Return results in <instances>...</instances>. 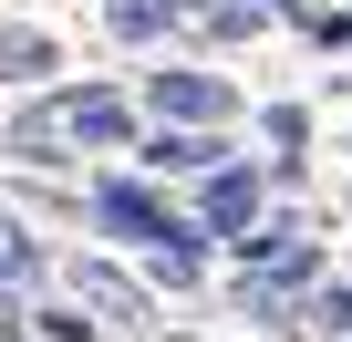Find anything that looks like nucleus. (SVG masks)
<instances>
[{"label":"nucleus","mask_w":352,"mask_h":342,"mask_svg":"<svg viewBox=\"0 0 352 342\" xmlns=\"http://www.w3.org/2000/svg\"><path fill=\"white\" fill-rule=\"evenodd\" d=\"M52 104H63V135H73V145H94V156H135V145H145L135 104H124V94H104V83H73V94H52Z\"/></svg>","instance_id":"f257e3e1"},{"label":"nucleus","mask_w":352,"mask_h":342,"mask_svg":"<svg viewBox=\"0 0 352 342\" xmlns=\"http://www.w3.org/2000/svg\"><path fill=\"white\" fill-rule=\"evenodd\" d=\"M208 249H218V228H208L197 208H176V218L145 239V280H155V290H197V280H208Z\"/></svg>","instance_id":"f03ea898"},{"label":"nucleus","mask_w":352,"mask_h":342,"mask_svg":"<svg viewBox=\"0 0 352 342\" xmlns=\"http://www.w3.org/2000/svg\"><path fill=\"white\" fill-rule=\"evenodd\" d=\"M83 218H94V228H114V239H135V249H145V239H155V228H166V218H176V208H166V197H155V187H145V177H94V197H83Z\"/></svg>","instance_id":"7ed1b4c3"},{"label":"nucleus","mask_w":352,"mask_h":342,"mask_svg":"<svg viewBox=\"0 0 352 342\" xmlns=\"http://www.w3.org/2000/svg\"><path fill=\"white\" fill-rule=\"evenodd\" d=\"M145 177H208V166H228V125H155L135 145Z\"/></svg>","instance_id":"20e7f679"},{"label":"nucleus","mask_w":352,"mask_h":342,"mask_svg":"<svg viewBox=\"0 0 352 342\" xmlns=\"http://www.w3.org/2000/svg\"><path fill=\"white\" fill-rule=\"evenodd\" d=\"M155 125H228V83L218 73H145Z\"/></svg>","instance_id":"39448f33"},{"label":"nucleus","mask_w":352,"mask_h":342,"mask_svg":"<svg viewBox=\"0 0 352 342\" xmlns=\"http://www.w3.org/2000/svg\"><path fill=\"white\" fill-rule=\"evenodd\" d=\"M197 218H208L218 239H239V228L259 218V177H249L239 156H228V166H208V187H197Z\"/></svg>","instance_id":"423d86ee"},{"label":"nucleus","mask_w":352,"mask_h":342,"mask_svg":"<svg viewBox=\"0 0 352 342\" xmlns=\"http://www.w3.org/2000/svg\"><path fill=\"white\" fill-rule=\"evenodd\" d=\"M73 290H83L104 321H145V280H124V270H104V259H83V270H73Z\"/></svg>","instance_id":"0eeeda50"},{"label":"nucleus","mask_w":352,"mask_h":342,"mask_svg":"<svg viewBox=\"0 0 352 342\" xmlns=\"http://www.w3.org/2000/svg\"><path fill=\"white\" fill-rule=\"evenodd\" d=\"M290 239H300V218H249V228L228 239V259H239V270H270V259H280Z\"/></svg>","instance_id":"6e6552de"},{"label":"nucleus","mask_w":352,"mask_h":342,"mask_svg":"<svg viewBox=\"0 0 352 342\" xmlns=\"http://www.w3.org/2000/svg\"><path fill=\"white\" fill-rule=\"evenodd\" d=\"M52 73V42L42 32H0V83H42Z\"/></svg>","instance_id":"1a4fd4ad"},{"label":"nucleus","mask_w":352,"mask_h":342,"mask_svg":"<svg viewBox=\"0 0 352 342\" xmlns=\"http://www.w3.org/2000/svg\"><path fill=\"white\" fill-rule=\"evenodd\" d=\"M104 21H114L124 42H155L166 21H187V11H176V0H114V11H104Z\"/></svg>","instance_id":"9d476101"},{"label":"nucleus","mask_w":352,"mask_h":342,"mask_svg":"<svg viewBox=\"0 0 352 342\" xmlns=\"http://www.w3.org/2000/svg\"><path fill=\"white\" fill-rule=\"evenodd\" d=\"M259 21H280L270 0H208V42H249Z\"/></svg>","instance_id":"9b49d317"},{"label":"nucleus","mask_w":352,"mask_h":342,"mask_svg":"<svg viewBox=\"0 0 352 342\" xmlns=\"http://www.w3.org/2000/svg\"><path fill=\"white\" fill-rule=\"evenodd\" d=\"M32 332H52V342H94L104 321H94V301H52V311H32Z\"/></svg>","instance_id":"f8f14e48"},{"label":"nucleus","mask_w":352,"mask_h":342,"mask_svg":"<svg viewBox=\"0 0 352 342\" xmlns=\"http://www.w3.org/2000/svg\"><path fill=\"white\" fill-rule=\"evenodd\" d=\"M300 32H311L321 52H352V11H342V0H321V11H300Z\"/></svg>","instance_id":"ddd939ff"},{"label":"nucleus","mask_w":352,"mask_h":342,"mask_svg":"<svg viewBox=\"0 0 352 342\" xmlns=\"http://www.w3.org/2000/svg\"><path fill=\"white\" fill-rule=\"evenodd\" d=\"M259 125H270V145H280V166H290V156H300V145H311V114H300V104H270V114H259Z\"/></svg>","instance_id":"4468645a"},{"label":"nucleus","mask_w":352,"mask_h":342,"mask_svg":"<svg viewBox=\"0 0 352 342\" xmlns=\"http://www.w3.org/2000/svg\"><path fill=\"white\" fill-rule=\"evenodd\" d=\"M321 321H331V342H352V290H342V280L321 290Z\"/></svg>","instance_id":"2eb2a0df"},{"label":"nucleus","mask_w":352,"mask_h":342,"mask_svg":"<svg viewBox=\"0 0 352 342\" xmlns=\"http://www.w3.org/2000/svg\"><path fill=\"white\" fill-rule=\"evenodd\" d=\"M270 11H280V21H300V11H321V0H270Z\"/></svg>","instance_id":"dca6fc26"}]
</instances>
